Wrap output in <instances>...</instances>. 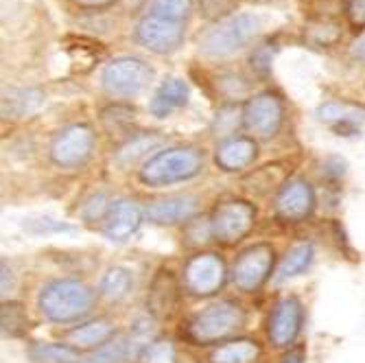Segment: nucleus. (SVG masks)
Instances as JSON below:
<instances>
[{
  "label": "nucleus",
  "mask_w": 365,
  "mask_h": 363,
  "mask_svg": "<svg viewBox=\"0 0 365 363\" xmlns=\"http://www.w3.org/2000/svg\"><path fill=\"white\" fill-rule=\"evenodd\" d=\"M247 324L245 309L235 300H219L197 311L184 322L182 335L195 346L223 344V339L237 335Z\"/></svg>",
  "instance_id": "obj_1"
},
{
  "label": "nucleus",
  "mask_w": 365,
  "mask_h": 363,
  "mask_svg": "<svg viewBox=\"0 0 365 363\" xmlns=\"http://www.w3.org/2000/svg\"><path fill=\"white\" fill-rule=\"evenodd\" d=\"M96 293L77 278H59L42 287L38 295L40 313L55 324L79 322L94 309Z\"/></svg>",
  "instance_id": "obj_2"
},
{
  "label": "nucleus",
  "mask_w": 365,
  "mask_h": 363,
  "mask_svg": "<svg viewBox=\"0 0 365 363\" xmlns=\"http://www.w3.org/2000/svg\"><path fill=\"white\" fill-rule=\"evenodd\" d=\"M204 171V153L195 147H169L151 155L143 169L138 171V180L149 188H162L180 182H188Z\"/></svg>",
  "instance_id": "obj_3"
},
{
  "label": "nucleus",
  "mask_w": 365,
  "mask_h": 363,
  "mask_svg": "<svg viewBox=\"0 0 365 363\" xmlns=\"http://www.w3.org/2000/svg\"><path fill=\"white\" fill-rule=\"evenodd\" d=\"M260 29V20L254 14H235L221 20L215 29H210L199 42L204 55L208 57H227L247 46Z\"/></svg>",
  "instance_id": "obj_4"
},
{
  "label": "nucleus",
  "mask_w": 365,
  "mask_h": 363,
  "mask_svg": "<svg viewBox=\"0 0 365 363\" xmlns=\"http://www.w3.org/2000/svg\"><path fill=\"white\" fill-rule=\"evenodd\" d=\"M153 79L151 66L138 57H116L112 59L101 75L103 90L112 96L131 98L138 96Z\"/></svg>",
  "instance_id": "obj_5"
},
{
  "label": "nucleus",
  "mask_w": 365,
  "mask_h": 363,
  "mask_svg": "<svg viewBox=\"0 0 365 363\" xmlns=\"http://www.w3.org/2000/svg\"><path fill=\"white\" fill-rule=\"evenodd\" d=\"M256 225V208L245 200H227L215 206L210 227L215 241L223 245L241 243Z\"/></svg>",
  "instance_id": "obj_6"
},
{
  "label": "nucleus",
  "mask_w": 365,
  "mask_h": 363,
  "mask_svg": "<svg viewBox=\"0 0 365 363\" xmlns=\"http://www.w3.org/2000/svg\"><path fill=\"white\" fill-rule=\"evenodd\" d=\"M274 262L276 250L272 243H254L237 256L235 267H232V280L241 291L254 293L269 280Z\"/></svg>",
  "instance_id": "obj_7"
},
{
  "label": "nucleus",
  "mask_w": 365,
  "mask_h": 363,
  "mask_svg": "<svg viewBox=\"0 0 365 363\" xmlns=\"http://www.w3.org/2000/svg\"><path fill=\"white\" fill-rule=\"evenodd\" d=\"M225 278L227 272L223 258L215 252H202L186 260L182 282L190 295L208 298V295H215L225 285Z\"/></svg>",
  "instance_id": "obj_8"
},
{
  "label": "nucleus",
  "mask_w": 365,
  "mask_h": 363,
  "mask_svg": "<svg viewBox=\"0 0 365 363\" xmlns=\"http://www.w3.org/2000/svg\"><path fill=\"white\" fill-rule=\"evenodd\" d=\"M94 131L92 127L79 123L63 127L51 143V160L59 169H79L88 162L94 151Z\"/></svg>",
  "instance_id": "obj_9"
},
{
  "label": "nucleus",
  "mask_w": 365,
  "mask_h": 363,
  "mask_svg": "<svg viewBox=\"0 0 365 363\" xmlns=\"http://www.w3.org/2000/svg\"><path fill=\"white\" fill-rule=\"evenodd\" d=\"M134 36L147 51L155 55H169L184 42V24L147 14L138 20Z\"/></svg>",
  "instance_id": "obj_10"
},
{
  "label": "nucleus",
  "mask_w": 365,
  "mask_h": 363,
  "mask_svg": "<svg viewBox=\"0 0 365 363\" xmlns=\"http://www.w3.org/2000/svg\"><path fill=\"white\" fill-rule=\"evenodd\" d=\"M284 118L282 98L274 92H260L252 96L243 108V123L258 138H272Z\"/></svg>",
  "instance_id": "obj_11"
},
{
  "label": "nucleus",
  "mask_w": 365,
  "mask_h": 363,
  "mask_svg": "<svg viewBox=\"0 0 365 363\" xmlns=\"http://www.w3.org/2000/svg\"><path fill=\"white\" fill-rule=\"evenodd\" d=\"M304 324V307L302 302L289 295L274 305L267 322V337L276 348H289L302 333Z\"/></svg>",
  "instance_id": "obj_12"
},
{
  "label": "nucleus",
  "mask_w": 365,
  "mask_h": 363,
  "mask_svg": "<svg viewBox=\"0 0 365 363\" xmlns=\"http://www.w3.org/2000/svg\"><path fill=\"white\" fill-rule=\"evenodd\" d=\"M276 217L289 223L304 221L315 210V190L307 180H289L274 200Z\"/></svg>",
  "instance_id": "obj_13"
},
{
  "label": "nucleus",
  "mask_w": 365,
  "mask_h": 363,
  "mask_svg": "<svg viewBox=\"0 0 365 363\" xmlns=\"http://www.w3.org/2000/svg\"><path fill=\"white\" fill-rule=\"evenodd\" d=\"M145 210L138 206V202L127 200V197H120V200L112 202V208L103 221V235L106 239H110L112 243H125L138 232V227L143 223Z\"/></svg>",
  "instance_id": "obj_14"
},
{
  "label": "nucleus",
  "mask_w": 365,
  "mask_h": 363,
  "mask_svg": "<svg viewBox=\"0 0 365 363\" xmlns=\"http://www.w3.org/2000/svg\"><path fill=\"white\" fill-rule=\"evenodd\" d=\"M199 210V200L195 195H169L153 200L145 206V217L155 225H178L195 219Z\"/></svg>",
  "instance_id": "obj_15"
},
{
  "label": "nucleus",
  "mask_w": 365,
  "mask_h": 363,
  "mask_svg": "<svg viewBox=\"0 0 365 363\" xmlns=\"http://www.w3.org/2000/svg\"><path fill=\"white\" fill-rule=\"evenodd\" d=\"M258 155V143L252 136H232L217 145L215 162L225 173L245 171Z\"/></svg>",
  "instance_id": "obj_16"
},
{
  "label": "nucleus",
  "mask_w": 365,
  "mask_h": 363,
  "mask_svg": "<svg viewBox=\"0 0 365 363\" xmlns=\"http://www.w3.org/2000/svg\"><path fill=\"white\" fill-rule=\"evenodd\" d=\"M180 305V285L171 270H160L151 280L149 295H147V309L155 317H169Z\"/></svg>",
  "instance_id": "obj_17"
},
{
  "label": "nucleus",
  "mask_w": 365,
  "mask_h": 363,
  "mask_svg": "<svg viewBox=\"0 0 365 363\" xmlns=\"http://www.w3.org/2000/svg\"><path fill=\"white\" fill-rule=\"evenodd\" d=\"M317 118L322 123L335 125L337 134H352V131L365 121V108L354 103H341V101H328L317 108Z\"/></svg>",
  "instance_id": "obj_18"
},
{
  "label": "nucleus",
  "mask_w": 365,
  "mask_h": 363,
  "mask_svg": "<svg viewBox=\"0 0 365 363\" xmlns=\"http://www.w3.org/2000/svg\"><path fill=\"white\" fill-rule=\"evenodd\" d=\"M186 103H188V86H186V81L171 77L167 81H162L160 88L155 90L151 103H149V112L155 118H167L175 110L184 108Z\"/></svg>",
  "instance_id": "obj_19"
},
{
  "label": "nucleus",
  "mask_w": 365,
  "mask_h": 363,
  "mask_svg": "<svg viewBox=\"0 0 365 363\" xmlns=\"http://www.w3.org/2000/svg\"><path fill=\"white\" fill-rule=\"evenodd\" d=\"M116 335V326L110 319H92L86 322L68 333V344H73L75 348H101L108 342H112Z\"/></svg>",
  "instance_id": "obj_20"
},
{
  "label": "nucleus",
  "mask_w": 365,
  "mask_h": 363,
  "mask_svg": "<svg viewBox=\"0 0 365 363\" xmlns=\"http://www.w3.org/2000/svg\"><path fill=\"white\" fill-rule=\"evenodd\" d=\"M262 354V348L256 339H247V337H239V339H230L219 344L208 361L210 363H258Z\"/></svg>",
  "instance_id": "obj_21"
},
{
  "label": "nucleus",
  "mask_w": 365,
  "mask_h": 363,
  "mask_svg": "<svg viewBox=\"0 0 365 363\" xmlns=\"http://www.w3.org/2000/svg\"><path fill=\"white\" fill-rule=\"evenodd\" d=\"M289 171L284 164L280 162H274V164H264V167L252 171L250 175H245L243 180V186L254 193V195H269L272 190H280L289 180Z\"/></svg>",
  "instance_id": "obj_22"
},
{
  "label": "nucleus",
  "mask_w": 365,
  "mask_h": 363,
  "mask_svg": "<svg viewBox=\"0 0 365 363\" xmlns=\"http://www.w3.org/2000/svg\"><path fill=\"white\" fill-rule=\"evenodd\" d=\"M44 103V94L36 88L9 90L3 98V116L5 118H22L36 112Z\"/></svg>",
  "instance_id": "obj_23"
},
{
  "label": "nucleus",
  "mask_w": 365,
  "mask_h": 363,
  "mask_svg": "<svg viewBox=\"0 0 365 363\" xmlns=\"http://www.w3.org/2000/svg\"><path fill=\"white\" fill-rule=\"evenodd\" d=\"M131 287H134V276L127 267H110L103 278H101V285H98V293L103 295L108 302H120L125 300Z\"/></svg>",
  "instance_id": "obj_24"
},
{
  "label": "nucleus",
  "mask_w": 365,
  "mask_h": 363,
  "mask_svg": "<svg viewBox=\"0 0 365 363\" xmlns=\"http://www.w3.org/2000/svg\"><path fill=\"white\" fill-rule=\"evenodd\" d=\"M31 359L38 363H83L79 350L73 344H33Z\"/></svg>",
  "instance_id": "obj_25"
},
{
  "label": "nucleus",
  "mask_w": 365,
  "mask_h": 363,
  "mask_svg": "<svg viewBox=\"0 0 365 363\" xmlns=\"http://www.w3.org/2000/svg\"><path fill=\"white\" fill-rule=\"evenodd\" d=\"M162 145V136L158 134H138V136H131L116 153V162L127 167V164H134L140 158H145L149 151L158 149Z\"/></svg>",
  "instance_id": "obj_26"
},
{
  "label": "nucleus",
  "mask_w": 365,
  "mask_h": 363,
  "mask_svg": "<svg viewBox=\"0 0 365 363\" xmlns=\"http://www.w3.org/2000/svg\"><path fill=\"white\" fill-rule=\"evenodd\" d=\"M304 40L315 48H330L341 40V24L337 20H315L304 29Z\"/></svg>",
  "instance_id": "obj_27"
},
{
  "label": "nucleus",
  "mask_w": 365,
  "mask_h": 363,
  "mask_svg": "<svg viewBox=\"0 0 365 363\" xmlns=\"http://www.w3.org/2000/svg\"><path fill=\"white\" fill-rule=\"evenodd\" d=\"M313 256H315V247L311 241H304V243H297L293 245L284 260H282V265H280V276L282 278H293V276H300L304 274L309 267H311V262H313Z\"/></svg>",
  "instance_id": "obj_28"
},
{
  "label": "nucleus",
  "mask_w": 365,
  "mask_h": 363,
  "mask_svg": "<svg viewBox=\"0 0 365 363\" xmlns=\"http://www.w3.org/2000/svg\"><path fill=\"white\" fill-rule=\"evenodd\" d=\"M0 326L5 337H22L29 331V315L20 302H3L0 309Z\"/></svg>",
  "instance_id": "obj_29"
},
{
  "label": "nucleus",
  "mask_w": 365,
  "mask_h": 363,
  "mask_svg": "<svg viewBox=\"0 0 365 363\" xmlns=\"http://www.w3.org/2000/svg\"><path fill=\"white\" fill-rule=\"evenodd\" d=\"M190 11H192L190 0H151L149 3V14L182 24L188 20Z\"/></svg>",
  "instance_id": "obj_30"
},
{
  "label": "nucleus",
  "mask_w": 365,
  "mask_h": 363,
  "mask_svg": "<svg viewBox=\"0 0 365 363\" xmlns=\"http://www.w3.org/2000/svg\"><path fill=\"white\" fill-rule=\"evenodd\" d=\"M140 363H178V350L171 339H153L138 357Z\"/></svg>",
  "instance_id": "obj_31"
},
{
  "label": "nucleus",
  "mask_w": 365,
  "mask_h": 363,
  "mask_svg": "<svg viewBox=\"0 0 365 363\" xmlns=\"http://www.w3.org/2000/svg\"><path fill=\"white\" fill-rule=\"evenodd\" d=\"M125 357H129V344L125 339H112L106 346L96 348L83 363H123Z\"/></svg>",
  "instance_id": "obj_32"
},
{
  "label": "nucleus",
  "mask_w": 365,
  "mask_h": 363,
  "mask_svg": "<svg viewBox=\"0 0 365 363\" xmlns=\"http://www.w3.org/2000/svg\"><path fill=\"white\" fill-rule=\"evenodd\" d=\"M241 121H243V112H239L237 106H225L223 110L217 112V118L212 123L215 136H221L223 140L225 138H232V136H235V131H237V127H239Z\"/></svg>",
  "instance_id": "obj_33"
},
{
  "label": "nucleus",
  "mask_w": 365,
  "mask_h": 363,
  "mask_svg": "<svg viewBox=\"0 0 365 363\" xmlns=\"http://www.w3.org/2000/svg\"><path fill=\"white\" fill-rule=\"evenodd\" d=\"M24 230L33 235H51V232H73L75 225L63 223V221H55L51 217H29L24 219Z\"/></svg>",
  "instance_id": "obj_34"
},
{
  "label": "nucleus",
  "mask_w": 365,
  "mask_h": 363,
  "mask_svg": "<svg viewBox=\"0 0 365 363\" xmlns=\"http://www.w3.org/2000/svg\"><path fill=\"white\" fill-rule=\"evenodd\" d=\"M212 237V227H210V219H192L186 225V243L190 247H199L206 245Z\"/></svg>",
  "instance_id": "obj_35"
},
{
  "label": "nucleus",
  "mask_w": 365,
  "mask_h": 363,
  "mask_svg": "<svg viewBox=\"0 0 365 363\" xmlns=\"http://www.w3.org/2000/svg\"><path fill=\"white\" fill-rule=\"evenodd\" d=\"M112 204L108 202V197L103 193H98V195H92L90 200L83 204L81 208V217L88 221V223H94V221H106L108 213H110Z\"/></svg>",
  "instance_id": "obj_36"
},
{
  "label": "nucleus",
  "mask_w": 365,
  "mask_h": 363,
  "mask_svg": "<svg viewBox=\"0 0 365 363\" xmlns=\"http://www.w3.org/2000/svg\"><path fill=\"white\" fill-rule=\"evenodd\" d=\"M272 59H274V53L267 48V46H260L252 53L250 61H252V68L258 73V75H267L272 71Z\"/></svg>",
  "instance_id": "obj_37"
},
{
  "label": "nucleus",
  "mask_w": 365,
  "mask_h": 363,
  "mask_svg": "<svg viewBox=\"0 0 365 363\" xmlns=\"http://www.w3.org/2000/svg\"><path fill=\"white\" fill-rule=\"evenodd\" d=\"M346 16L354 29H363L365 26V0H348Z\"/></svg>",
  "instance_id": "obj_38"
},
{
  "label": "nucleus",
  "mask_w": 365,
  "mask_h": 363,
  "mask_svg": "<svg viewBox=\"0 0 365 363\" xmlns=\"http://www.w3.org/2000/svg\"><path fill=\"white\" fill-rule=\"evenodd\" d=\"M206 18H221L232 9V0H199Z\"/></svg>",
  "instance_id": "obj_39"
},
{
  "label": "nucleus",
  "mask_w": 365,
  "mask_h": 363,
  "mask_svg": "<svg viewBox=\"0 0 365 363\" xmlns=\"http://www.w3.org/2000/svg\"><path fill=\"white\" fill-rule=\"evenodd\" d=\"M307 361V346L297 344V346H291L289 352L280 359V363H304Z\"/></svg>",
  "instance_id": "obj_40"
},
{
  "label": "nucleus",
  "mask_w": 365,
  "mask_h": 363,
  "mask_svg": "<svg viewBox=\"0 0 365 363\" xmlns=\"http://www.w3.org/2000/svg\"><path fill=\"white\" fill-rule=\"evenodd\" d=\"M0 272H3V295H7L11 289H14V272H11V267L7 265V260L3 258V262H0Z\"/></svg>",
  "instance_id": "obj_41"
},
{
  "label": "nucleus",
  "mask_w": 365,
  "mask_h": 363,
  "mask_svg": "<svg viewBox=\"0 0 365 363\" xmlns=\"http://www.w3.org/2000/svg\"><path fill=\"white\" fill-rule=\"evenodd\" d=\"M350 55L359 61H365V33L359 36V40H354L352 48H350Z\"/></svg>",
  "instance_id": "obj_42"
},
{
  "label": "nucleus",
  "mask_w": 365,
  "mask_h": 363,
  "mask_svg": "<svg viewBox=\"0 0 365 363\" xmlns=\"http://www.w3.org/2000/svg\"><path fill=\"white\" fill-rule=\"evenodd\" d=\"M79 7H86V9H101V7H108L112 5L114 0H75Z\"/></svg>",
  "instance_id": "obj_43"
}]
</instances>
